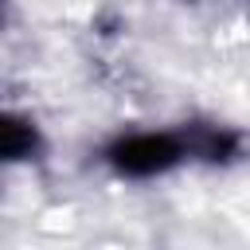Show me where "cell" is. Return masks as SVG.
I'll return each instance as SVG.
<instances>
[{
  "label": "cell",
  "mask_w": 250,
  "mask_h": 250,
  "mask_svg": "<svg viewBox=\"0 0 250 250\" xmlns=\"http://www.w3.org/2000/svg\"><path fill=\"white\" fill-rule=\"evenodd\" d=\"M184 156H191V145L184 133H164V129H137L121 133L105 148V164L125 176V180H152L172 172Z\"/></svg>",
  "instance_id": "obj_1"
},
{
  "label": "cell",
  "mask_w": 250,
  "mask_h": 250,
  "mask_svg": "<svg viewBox=\"0 0 250 250\" xmlns=\"http://www.w3.org/2000/svg\"><path fill=\"white\" fill-rule=\"evenodd\" d=\"M35 148H39L35 121H27L20 113H4V121H0V156L8 164H16V160H27Z\"/></svg>",
  "instance_id": "obj_2"
},
{
  "label": "cell",
  "mask_w": 250,
  "mask_h": 250,
  "mask_svg": "<svg viewBox=\"0 0 250 250\" xmlns=\"http://www.w3.org/2000/svg\"><path fill=\"white\" fill-rule=\"evenodd\" d=\"M191 145V156H203V160H230L238 152V133L223 129V125H203L188 137Z\"/></svg>",
  "instance_id": "obj_3"
}]
</instances>
